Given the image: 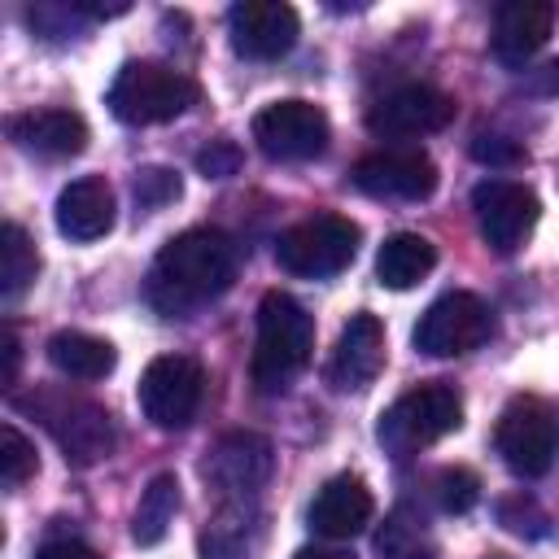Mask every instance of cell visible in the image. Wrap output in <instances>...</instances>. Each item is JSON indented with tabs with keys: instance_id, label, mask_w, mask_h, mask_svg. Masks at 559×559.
Listing matches in <instances>:
<instances>
[{
	"instance_id": "1",
	"label": "cell",
	"mask_w": 559,
	"mask_h": 559,
	"mask_svg": "<svg viewBox=\"0 0 559 559\" xmlns=\"http://www.w3.org/2000/svg\"><path fill=\"white\" fill-rule=\"evenodd\" d=\"M240 271V249L218 227H192L162 245L148 266L144 301L162 319H188L205 301L223 297Z\"/></svg>"
},
{
	"instance_id": "36",
	"label": "cell",
	"mask_w": 559,
	"mask_h": 559,
	"mask_svg": "<svg viewBox=\"0 0 559 559\" xmlns=\"http://www.w3.org/2000/svg\"><path fill=\"white\" fill-rule=\"evenodd\" d=\"M406 559H428V555H406Z\"/></svg>"
},
{
	"instance_id": "11",
	"label": "cell",
	"mask_w": 559,
	"mask_h": 559,
	"mask_svg": "<svg viewBox=\"0 0 559 559\" xmlns=\"http://www.w3.org/2000/svg\"><path fill=\"white\" fill-rule=\"evenodd\" d=\"M253 140L271 162H310L328 148V114L310 100H271L253 114Z\"/></svg>"
},
{
	"instance_id": "9",
	"label": "cell",
	"mask_w": 559,
	"mask_h": 559,
	"mask_svg": "<svg viewBox=\"0 0 559 559\" xmlns=\"http://www.w3.org/2000/svg\"><path fill=\"white\" fill-rule=\"evenodd\" d=\"M275 472V450L262 432H223L201 463L205 485L218 493V502H253L258 489Z\"/></svg>"
},
{
	"instance_id": "3",
	"label": "cell",
	"mask_w": 559,
	"mask_h": 559,
	"mask_svg": "<svg viewBox=\"0 0 559 559\" xmlns=\"http://www.w3.org/2000/svg\"><path fill=\"white\" fill-rule=\"evenodd\" d=\"M22 411H31L48 437L61 445L70 467H96L100 459L114 454L118 432H114V415L83 397V393H66V389H35L31 397H17Z\"/></svg>"
},
{
	"instance_id": "22",
	"label": "cell",
	"mask_w": 559,
	"mask_h": 559,
	"mask_svg": "<svg viewBox=\"0 0 559 559\" xmlns=\"http://www.w3.org/2000/svg\"><path fill=\"white\" fill-rule=\"evenodd\" d=\"M48 362L70 380H105L118 362L114 345L87 332H57L48 341Z\"/></svg>"
},
{
	"instance_id": "34",
	"label": "cell",
	"mask_w": 559,
	"mask_h": 559,
	"mask_svg": "<svg viewBox=\"0 0 559 559\" xmlns=\"http://www.w3.org/2000/svg\"><path fill=\"white\" fill-rule=\"evenodd\" d=\"M35 559H100L92 546H83V542H48Z\"/></svg>"
},
{
	"instance_id": "25",
	"label": "cell",
	"mask_w": 559,
	"mask_h": 559,
	"mask_svg": "<svg viewBox=\"0 0 559 559\" xmlns=\"http://www.w3.org/2000/svg\"><path fill=\"white\" fill-rule=\"evenodd\" d=\"M39 275V253L31 245V236L17 227V223H4L0 227V297L13 301L22 297Z\"/></svg>"
},
{
	"instance_id": "17",
	"label": "cell",
	"mask_w": 559,
	"mask_h": 559,
	"mask_svg": "<svg viewBox=\"0 0 559 559\" xmlns=\"http://www.w3.org/2000/svg\"><path fill=\"white\" fill-rule=\"evenodd\" d=\"M371 515H376V498H371L367 480L341 472V476H332V480L314 493V502H310V511H306V524H310V533H319L323 542H349V537H358V533L371 524Z\"/></svg>"
},
{
	"instance_id": "15",
	"label": "cell",
	"mask_w": 559,
	"mask_h": 559,
	"mask_svg": "<svg viewBox=\"0 0 559 559\" xmlns=\"http://www.w3.org/2000/svg\"><path fill=\"white\" fill-rule=\"evenodd\" d=\"M297 9L280 4V0H240L227 13V35L231 48L245 61H275L297 44Z\"/></svg>"
},
{
	"instance_id": "33",
	"label": "cell",
	"mask_w": 559,
	"mask_h": 559,
	"mask_svg": "<svg viewBox=\"0 0 559 559\" xmlns=\"http://www.w3.org/2000/svg\"><path fill=\"white\" fill-rule=\"evenodd\" d=\"M524 92H533V96H559V57L546 61V66H537V70H528L524 74Z\"/></svg>"
},
{
	"instance_id": "8",
	"label": "cell",
	"mask_w": 559,
	"mask_h": 559,
	"mask_svg": "<svg viewBox=\"0 0 559 559\" xmlns=\"http://www.w3.org/2000/svg\"><path fill=\"white\" fill-rule=\"evenodd\" d=\"M201 389H205V371L197 358L188 354H162L144 367L135 402L144 411V419L162 432H179L192 424L197 406H201Z\"/></svg>"
},
{
	"instance_id": "24",
	"label": "cell",
	"mask_w": 559,
	"mask_h": 559,
	"mask_svg": "<svg viewBox=\"0 0 559 559\" xmlns=\"http://www.w3.org/2000/svg\"><path fill=\"white\" fill-rule=\"evenodd\" d=\"M175 515H179V480H175V472H157V476L144 485L140 502H135L131 537H135L140 546H157V542L170 533Z\"/></svg>"
},
{
	"instance_id": "2",
	"label": "cell",
	"mask_w": 559,
	"mask_h": 559,
	"mask_svg": "<svg viewBox=\"0 0 559 559\" xmlns=\"http://www.w3.org/2000/svg\"><path fill=\"white\" fill-rule=\"evenodd\" d=\"M314 354V319L306 306L280 288H271L258 301V345H253V384L258 393L275 397L288 393L293 380L310 367Z\"/></svg>"
},
{
	"instance_id": "13",
	"label": "cell",
	"mask_w": 559,
	"mask_h": 559,
	"mask_svg": "<svg viewBox=\"0 0 559 559\" xmlns=\"http://www.w3.org/2000/svg\"><path fill=\"white\" fill-rule=\"evenodd\" d=\"M349 183L376 201H424L437 188V166L419 148H384L354 162Z\"/></svg>"
},
{
	"instance_id": "5",
	"label": "cell",
	"mask_w": 559,
	"mask_h": 559,
	"mask_svg": "<svg viewBox=\"0 0 559 559\" xmlns=\"http://www.w3.org/2000/svg\"><path fill=\"white\" fill-rule=\"evenodd\" d=\"M197 100V83L162 61H127L109 83V114L127 127H153L179 118Z\"/></svg>"
},
{
	"instance_id": "26",
	"label": "cell",
	"mask_w": 559,
	"mask_h": 559,
	"mask_svg": "<svg viewBox=\"0 0 559 559\" xmlns=\"http://www.w3.org/2000/svg\"><path fill=\"white\" fill-rule=\"evenodd\" d=\"M35 445L13 428V424H0V480L4 489H22L31 476H35Z\"/></svg>"
},
{
	"instance_id": "20",
	"label": "cell",
	"mask_w": 559,
	"mask_h": 559,
	"mask_svg": "<svg viewBox=\"0 0 559 559\" xmlns=\"http://www.w3.org/2000/svg\"><path fill=\"white\" fill-rule=\"evenodd\" d=\"M114 227V188L100 175H83L57 197V231L66 240H100Z\"/></svg>"
},
{
	"instance_id": "19",
	"label": "cell",
	"mask_w": 559,
	"mask_h": 559,
	"mask_svg": "<svg viewBox=\"0 0 559 559\" xmlns=\"http://www.w3.org/2000/svg\"><path fill=\"white\" fill-rule=\"evenodd\" d=\"M9 140L22 153L61 162V157H74L87 148V122L74 109H26V114L9 118Z\"/></svg>"
},
{
	"instance_id": "21",
	"label": "cell",
	"mask_w": 559,
	"mask_h": 559,
	"mask_svg": "<svg viewBox=\"0 0 559 559\" xmlns=\"http://www.w3.org/2000/svg\"><path fill=\"white\" fill-rule=\"evenodd\" d=\"M437 266V245L419 231H393L376 253V280L393 293L415 288Z\"/></svg>"
},
{
	"instance_id": "31",
	"label": "cell",
	"mask_w": 559,
	"mask_h": 559,
	"mask_svg": "<svg viewBox=\"0 0 559 559\" xmlns=\"http://www.w3.org/2000/svg\"><path fill=\"white\" fill-rule=\"evenodd\" d=\"M472 157L485 162V166H520L528 153L507 135H476L472 140Z\"/></svg>"
},
{
	"instance_id": "6",
	"label": "cell",
	"mask_w": 559,
	"mask_h": 559,
	"mask_svg": "<svg viewBox=\"0 0 559 559\" xmlns=\"http://www.w3.org/2000/svg\"><path fill=\"white\" fill-rule=\"evenodd\" d=\"M493 450L502 454V463L515 476H524V480L546 476L559 459V411L546 397H533V393L511 397L507 411L498 415Z\"/></svg>"
},
{
	"instance_id": "18",
	"label": "cell",
	"mask_w": 559,
	"mask_h": 559,
	"mask_svg": "<svg viewBox=\"0 0 559 559\" xmlns=\"http://www.w3.org/2000/svg\"><path fill=\"white\" fill-rule=\"evenodd\" d=\"M555 26V4L550 0H507L493 17V57L507 70L528 66V57H537V48L550 39Z\"/></svg>"
},
{
	"instance_id": "12",
	"label": "cell",
	"mask_w": 559,
	"mask_h": 559,
	"mask_svg": "<svg viewBox=\"0 0 559 559\" xmlns=\"http://www.w3.org/2000/svg\"><path fill=\"white\" fill-rule=\"evenodd\" d=\"M472 210H476V227L485 236V245L493 253H515L528 231L537 227V197L515 183V179H485L472 188Z\"/></svg>"
},
{
	"instance_id": "28",
	"label": "cell",
	"mask_w": 559,
	"mask_h": 559,
	"mask_svg": "<svg viewBox=\"0 0 559 559\" xmlns=\"http://www.w3.org/2000/svg\"><path fill=\"white\" fill-rule=\"evenodd\" d=\"M437 502L450 515H467L480 502V476L472 467H441L437 472Z\"/></svg>"
},
{
	"instance_id": "29",
	"label": "cell",
	"mask_w": 559,
	"mask_h": 559,
	"mask_svg": "<svg viewBox=\"0 0 559 559\" xmlns=\"http://www.w3.org/2000/svg\"><path fill=\"white\" fill-rule=\"evenodd\" d=\"M498 524H507V528L520 533V537H542L550 520H546V511H542L528 493H511V498L498 502Z\"/></svg>"
},
{
	"instance_id": "32",
	"label": "cell",
	"mask_w": 559,
	"mask_h": 559,
	"mask_svg": "<svg viewBox=\"0 0 559 559\" xmlns=\"http://www.w3.org/2000/svg\"><path fill=\"white\" fill-rule=\"evenodd\" d=\"M0 354H4V371H0V389H13L17 384V367H22V341L13 332V323L0 328Z\"/></svg>"
},
{
	"instance_id": "7",
	"label": "cell",
	"mask_w": 559,
	"mask_h": 559,
	"mask_svg": "<svg viewBox=\"0 0 559 559\" xmlns=\"http://www.w3.org/2000/svg\"><path fill=\"white\" fill-rule=\"evenodd\" d=\"M354 253H358V223H349L345 214H310L288 231H280L275 240V262L301 280H328L345 271Z\"/></svg>"
},
{
	"instance_id": "27",
	"label": "cell",
	"mask_w": 559,
	"mask_h": 559,
	"mask_svg": "<svg viewBox=\"0 0 559 559\" xmlns=\"http://www.w3.org/2000/svg\"><path fill=\"white\" fill-rule=\"evenodd\" d=\"M183 183H179V170L170 166H140L135 179H131V197L140 210H162L170 201H179Z\"/></svg>"
},
{
	"instance_id": "23",
	"label": "cell",
	"mask_w": 559,
	"mask_h": 559,
	"mask_svg": "<svg viewBox=\"0 0 559 559\" xmlns=\"http://www.w3.org/2000/svg\"><path fill=\"white\" fill-rule=\"evenodd\" d=\"M258 533V498L253 502H218L205 537H201V555L205 559H245Z\"/></svg>"
},
{
	"instance_id": "4",
	"label": "cell",
	"mask_w": 559,
	"mask_h": 559,
	"mask_svg": "<svg viewBox=\"0 0 559 559\" xmlns=\"http://www.w3.org/2000/svg\"><path fill=\"white\" fill-rule=\"evenodd\" d=\"M463 428V397L454 384L445 380H424L415 384L411 393H402L376 424V441L393 454V459H406L450 432Z\"/></svg>"
},
{
	"instance_id": "35",
	"label": "cell",
	"mask_w": 559,
	"mask_h": 559,
	"mask_svg": "<svg viewBox=\"0 0 559 559\" xmlns=\"http://www.w3.org/2000/svg\"><path fill=\"white\" fill-rule=\"evenodd\" d=\"M293 559H354L349 550H336V546H306V550H297Z\"/></svg>"
},
{
	"instance_id": "10",
	"label": "cell",
	"mask_w": 559,
	"mask_h": 559,
	"mask_svg": "<svg viewBox=\"0 0 559 559\" xmlns=\"http://www.w3.org/2000/svg\"><path fill=\"white\" fill-rule=\"evenodd\" d=\"M489 332H493V310H489L476 293H459V288H454V293L437 297V301L419 314L411 341H415V349L428 354V358H454V354H467V349L485 345Z\"/></svg>"
},
{
	"instance_id": "37",
	"label": "cell",
	"mask_w": 559,
	"mask_h": 559,
	"mask_svg": "<svg viewBox=\"0 0 559 559\" xmlns=\"http://www.w3.org/2000/svg\"><path fill=\"white\" fill-rule=\"evenodd\" d=\"M489 559H498V555H489Z\"/></svg>"
},
{
	"instance_id": "14",
	"label": "cell",
	"mask_w": 559,
	"mask_h": 559,
	"mask_svg": "<svg viewBox=\"0 0 559 559\" xmlns=\"http://www.w3.org/2000/svg\"><path fill=\"white\" fill-rule=\"evenodd\" d=\"M450 118H454V96H445L428 83H402L367 109L371 135H384V140L428 135V131H441Z\"/></svg>"
},
{
	"instance_id": "30",
	"label": "cell",
	"mask_w": 559,
	"mask_h": 559,
	"mask_svg": "<svg viewBox=\"0 0 559 559\" xmlns=\"http://www.w3.org/2000/svg\"><path fill=\"white\" fill-rule=\"evenodd\" d=\"M240 162H245V153H240V144H231V140H210V144L197 153V170H201L205 179H231V175L240 170Z\"/></svg>"
},
{
	"instance_id": "16",
	"label": "cell",
	"mask_w": 559,
	"mask_h": 559,
	"mask_svg": "<svg viewBox=\"0 0 559 559\" xmlns=\"http://www.w3.org/2000/svg\"><path fill=\"white\" fill-rule=\"evenodd\" d=\"M384 367V323L367 310L349 314V323L336 336L332 362H328V380L341 393H362Z\"/></svg>"
}]
</instances>
